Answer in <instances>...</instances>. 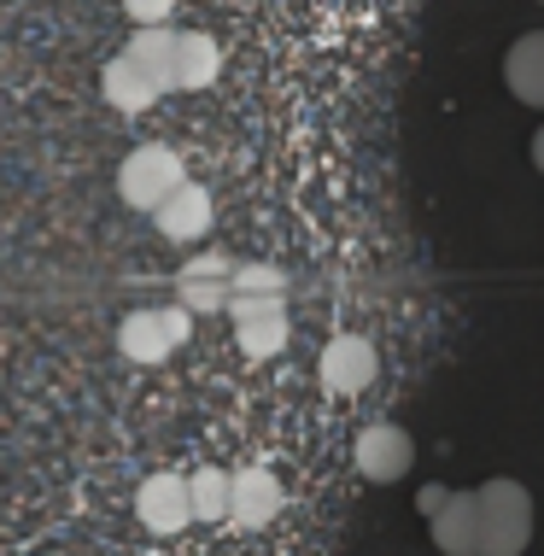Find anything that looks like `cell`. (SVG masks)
Returning <instances> with one entry per match:
<instances>
[{
	"label": "cell",
	"mask_w": 544,
	"mask_h": 556,
	"mask_svg": "<svg viewBox=\"0 0 544 556\" xmlns=\"http://www.w3.org/2000/svg\"><path fill=\"white\" fill-rule=\"evenodd\" d=\"M480 504V556H521L533 545V492L521 480H486L475 486Z\"/></svg>",
	"instance_id": "1"
},
{
	"label": "cell",
	"mask_w": 544,
	"mask_h": 556,
	"mask_svg": "<svg viewBox=\"0 0 544 556\" xmlns=\"http://www.w3.org/2000/svg\"><path fill=\"white\" fill-rule=\"evenodd\" d=\"M181 182H188L181 153L164 141H141L124 164H117V193H124V205H135V212H159Z\"/></svg>",
	"instance_id": "2"
},
{
	"label": "cell",
	"mask_w": 544,
	"mask_h": 556,
	"mask_svg": "<svg viewBox=\"0 0 544 556\" xmlns=\"http://www.w3.org/2000/svg\"><path fill=\"white\" fill-rule=\"evenodd\" d=\"M193 317L181 305H147V311H129L124 323H117V352L129 357V364H164V357L181 352V340H188Z\"/></svg>",
	"instance_id": "3"
},
{
	"label": "cell",
	"mask_w": 544,
	"mask_h": 556,
	"mask_svg": "<svg viewBox=\"0 0 544 556\" xmlns=\"http://www.w3.org/2000/svg\"><path fill=\"white\" fill-rule=\"evenodd\" d=\"M375 375H381V352H375L369 334H334L322 345V357H316V381H322L334 399L369 393Z\"/></svg>",
	"instance_id": "4"
},
{
	"label": "cell",
	"mask_w": 544,
	"mask_h": 556,
	"mask_svg": "<svg viewBox=\"0 0 544 556\" xmlns=\"http://www.w3.org/2000/svg\"><path fill=\"white\" fill-rule=\"evenodd\" d=\"M229 317H235V340L252 364L264 357H281L287 340H293V323H287V299H229Z\"/></svg>",
	"instance_id": "5"
},
{
	"label": "cell",
	"mask_w": 544,
	"mask_h": 556,
	"mask_svg": "<svg viewBox=\"0 0 544 556\" xmlns=\"http://www.w3.org/2000/svg\"><path fill=\"white\" fill-rule=\"evenodd\" d=\"M352 463H357L363 480H375V486H392V480L410 475L416 440H410V433H404L398 422H369V428L357 433V445H352Z\"/></svg>",
	"instance_id": "6"
},
{
	"label": "cell",
	"mask_w": 544,
	"mask_h": 556,
	"mask_svg": "<svg viewBox=\"0 0 544 556\" xmlns=\"http://www.w3.org/2000/svg\"><path fill=\"white\" fill-rule=\"evenodd\" d=\"M135 516L147 533L176 539L181 528H193V504H188V475H147L135 492Z\"/></svg>",
	"instance_id": "7"
},
{
	"label": "cell",
	"mask_w": 544,
	"mask_h": 556,
	"mask_svg": "<svg viewBox=\"0 0 544 556\" xmlns=\"http://www.w3.org/2000/svg\"><path fill=\"white\" fill-rule=\"evenodd\" d=\"M229 281H235V264L217 258V252H200L176 276V305L188 317H217V311H229Z\"/></svg>",
	"instance_id": "8"
},
{
	"label": "cell",
	"mask_w": 544,
	"mask_h": 556,
	"mask_svg": "<svg viewBox=\"0 0 544 556\" xmlns=\"http://www.w3.org/2000/svg\"><path fill=\"white\" fill-rule=\"evenodd\" d=\"M281 504H287V492H281V480L269 475L264 463L235 469V486H229V521L235 528H246V533L269 528V521L281 516Z\"/></svg>",
	"instance_id": "9"
},
{
	"label": "cell",
	"mask_w": 544,
	"mask_h": 556,
	"mask_svg": "<svg viewBox=\"0 0 544 556\" xmlns=\"http://www.w3.org/2000/svg\"><path fill=\"white\" fill-rule=\"evenodd\" d=\"M211 217H217V205H211V193L200 182H181L170 200L153 212L159 223V235L164 240H176V247H193V240H205L211 235Z\"/></svg>",
	"instance_id": "10"
},
{
	"label": "cell",
	"mask_w": 544,
	"mask_h": 556,
	"mask_svg": "<svg viewBox=\"0 0 544 556\" xmlns=\"http://www.w3.org/2000/svg\"><path fill=\"white\" fill-rule=\"evenodd\" d=\"M433 528V545L445 556H480V504L475 492H451V498L428 516Z\"/></svg>",
	"instance_id": "11"
},
{
	"label": "cell",
	"mask_w": 544,
	"mask_h": 556,
	"mask_svg": "<svg viewBox=\"0 0 544 556\" xmlns=\"http://www.w3.org/2000/svg\"><path fill=\"white\" fill-rule=\"evenodd\" d=\"M176 36L181 29H170V24H159V29H135L129 36V59L141 65V77L159 88V94H176Z\"/></svg>",
	"instance_id": "12"
},
{
	"label": "cell",
	"mask_w": 544,
	"mask_h": 556,
	"mask_svg": "<svg viewBox=\"0 0 544 556\" xmlns=\"http://www.w3.org/2000/svg\"><path fill=\"white\" fill-rule=\"evenodd\" d=\"M100 94H105V106H117L124 117L135 112H147V106H159V88L141 77V65H135L129 53H117V59H105V71H100Z\"/></svg>",
	"instance_id": "13"
},
{
	"label": "cell",
	"mask_w": 544,
	"mask_h": 556,
	"mask_svg": "<svg viewBox=\"0 0 544 556\" xmlns=\"http://www.w3.org/2000/svg\"><path fill=\"white\" fill-rule=\"evenodd\" d=\"M504 83H509V94H516L521 106L544 112V29L521 36L516 48L504 53Z\"/></svg>",
	"instance_id": "14"
},
{
	"label": "cell",
	"mask_w": 544,
	"mask_h": 556,
	"mask_svg": "<svg viewBox=\"0 0 544 556\" xmlns=\"http://www.w3.org/2000/svg\"><path fill=\"white\" fill-rule=\"evenodd\" d=\"M223 71V48L205 36V29H181L176 36V94H193V88H211Z\"/></svg>",
	"instance_id": "15"
},
{
	"label": "cell",
	"mask_w": 544,
	"mask_h": 556,
	"mask_svg": "<svg viewBox=\"0 0 544 556\" xmlns=\"http://www.w3.org/2000/svg\"><path fill=\"white\" fill-rule=\"evenodd\" d=\"M229 486L235 475L229 469H193L188 475V504H193V521H229Z\"/></svg>",
	"instance_id": "16"
},
{
	"label": "cell",
	"mask_w": 544,
	"mask_h": 556,
	"mask_svg": "<svg viewBox=\"0 0 544 556\" xmlns=\"http://www.w3.org/2000/svg\"><path fill=\"white\" fill-rule=\"evenodd\" d=\"M281 269L269 264H235V281H229V299H281Z\"/></svg>",
	"instance_id": "17"
},
{
	"label": "cell",
	"mask_w": 544,
	"mask_h": 556,
	"mask_svg": "<svg viewBox=\"0 0 544 556\" xmlns=\"http://www.w3.org/2000/svg\"><path fill=\"white\" fill-rule=\"evenodd\" d=\"M124 12H129L135 29H159V24H170L176 0H124Z\"/></svg>",
	"instance_id": "18"
},
{
	"label": "cell",
	"mask_w": 544,
	"mask_h": 556,
	"mask_svg": "<svg viewBox=\"0 0 544 556\" xmlns=\"http://www.w3.org/2000/svg\"><path fill=\"white\" fill-rule=\"evenodd\" d=\"M445 498H451V486H428V492H421V516H433Z\"/></svg>",
	"instance_id": "19"
},
{
	"label": "cell",
	"mask_w": 544,
	"mask_h": 556,
	"mask_svg": "<svg viewBox=\"0 0 544 556\" xmlns=\"http://www.w3.org/2000/svg\"><path fill=\"white\" fill-rule=\"evenodd\" d=\"M533 164H539V176H544V124H539V135H533Z\"/></svg>",
	"instance_id": "20"
},
{
	"label": "cell",
	"mask_w": 544,
	"mask_h": 556,
	"mask_svg": "<svg viewBox=\"0 0 544 556\" xmlns=\"http://www.w3.org/2000/svg\"><path fill=\"white\" fill-rule=\"evenodd\" d=\"M539 7H544V0H539Z\"/></svg>",
	"instance_id": "21"
}]
</instances>
